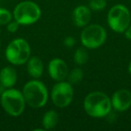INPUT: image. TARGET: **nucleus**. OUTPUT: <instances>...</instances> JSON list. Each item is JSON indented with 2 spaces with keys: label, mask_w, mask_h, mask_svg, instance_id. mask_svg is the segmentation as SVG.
Listing matches in <instances>:
<instances>
[{
  "label": "nucleus",
  "mask_w": 131,
  "mask_h": 131,
  "mask_svg": "<svg viewBox=\"0 0 131 131\" xmlns=\"http://www.w3.org/2000/svg\"><path fill=\"white\" fill-rule=\"evenodd\" d=\"M111 109V98L103 92H92L84 97V110L86 114L92 118H104L109 115Z\"/></svg>",
  "instance_id": "f257e3e1"
},
{
  "label": "nucleus",
  "mask_w": 131,
  "mask_h": 131,
  "mask_svg": "<svg viewBox=\"0 0 131 131\" xmlns=\"http://www.w3.org/2000/svg\"><path fill=\"white\" fill-rule=\"evenodd\" d=\"M22 93L26 105H29L33 109L44 107L49 100V91L47 86L39 79L28 81L24 85Z\"/></svg>",
  "instance_id": "f03ea898"
},
{
  "label": "nucleus",
  "mask_w": 131,
  "mask_h": 131,
  "mask_svg": "<svg viewBox=\"0 0 131 131\" xmlns=\"http://www.w3.org/2000/svg\"><path fill=\"white\" fill-rule=\"evenodd\" d=\"M41 16V9L33 1L25 0L18 3L13 11V18L20 25L34 24Z\"/></svg>",
  "instance_id": "7ed1b4c3"
},
{
  "label": "nucleus",
  "mask_w": 131,
  "mask_h": 131,
  "mask_svg": "<svg viewBox=\"0 0 131 131\" xmlns=\"http://www.w3.org/2000/svg\"><path fill=\"white\" fill-rule=\"evenodd\" d=\"M0 104L8 115L15 118L23 114L26 106L23 93L13 87L3 92L0 97Z\"/></svg>",
  "instance_id": "20e7f679"
},
{
  "label": "nucleus",
  "mask_w": 131,
  "mask_h": 131,
  "mask_svg": "<svg viewBox=\"0 0 131 131\" xmlns=\"http://www.w3.org/2000/svg\"><path fill=\"white\" fill-rule=\"evenodd\" d=\"M31 46L29 42L23 38L13 40L5 50L6 58L10 64L14 66H22L26 64L31 58Z\"/></svg>",
  "instance_id": "39448f33"
},
{
  "label": "nucleus",
  "mask_w": 131,
  "mask_h": 131,
  "mask_svg": "<svg viewBox=\"0 0 131 131\" xmlns=\"http://www.w3.org/2000/svg\"><path fill=\"white\" fill-rule=\"evenodd\" d=\"M107 23L111 31L117 33H124L131 24L130 11L124 5H115L108 12Z\"/></svg>",
  "instance_id": "423d86ee"
},
{
  "label": "nucleus",
  "mask_w": 131,
  "mask_h": 131,
  "mask_svg": "<svg viewBox=\"0 0 131 131\" xmlns=\"http://www.w3.org/2000/svg\"><path fill=\"white\" fill-rule=\"evenodd\" d=\"M107 40V31L103 26L97 24H88L80 33L82 45L87 49H96L102 47Z\"/></svg>",
  "instance_id": "0eeeda50"
},
{
  "label": "nucleus",
  "mask_w": 131,
  "mask_h": 131,
  "mask_svg": "<svg viewBox=\"0 0 131 131\" xmlns=\"http://www.w3.org/2000/svg\"><path fill=\"white\" fill-rule=\"evenodd\" d=\"M51 101L58 108H66L71 104L74 98V89L69 82L59 81L51 89Z\"/></svg>",
  "instance_id": "6e6552de"
},
{
  "label": "nucleus",
  "mask_w": 131,
  "mask_h": 131,
  "mask_svg": "<svg viewBox=\"0 0 131 131\" xmlns=\"http://www.w3.org/2000/svg\"><path fill=\"white\" fill-rule=\"evenodd\" d=\"M68 67L65 60L59 58H52L48 65V73L51 79L56 82L64 81L68 78Z\"/></svg>",
  "instance_id": "1a4fd4ad"
},
{
  "label": "nucleus",
  "mask_w": 131,
  "mask_h": 131,
  "mask_svg": "<svg viewBox=\"0 0 131 131\" xmlns=\"http://www.w3.org/2000/svg\"><path fill=\"white\" fill-rule=\"evenodd\" d=\"M111 106L116 111L124 112L131 107V92L127 89H119L113 93L111 98Z\"/></svg>",
  "instance_id": "9d476101"
},
{
  "label": "nucleus",
  "mask_w": 131,
  "mask_h": 131,
  "mask_svg": "<svg viewBox=\"0 0 131 131\" xmlns=\"http://www.w3.org/2000/svg\"><path fill=\"white\" fill-rule=\"evenodd\" d=\"M92 18V10L89 6H77L72 13V19L77 27L84 28L90 24Z\"/></svg>",
  "instance_id": "9b49d317"
},
{
  "label": "nucleus",
  "mask_w": 131,
  "mask_h": 131,
  "mask_svg": "<svg viewBox=\"0 0 131 131\" xmlns=\"http://www.w3.org/2000/svg\"><path fill=\"white\" fill-rule=\"evenodd\" d=\"M17 72L13 67H5L0 70V84L5 88H12L17 82Z\"/></svg>",
  "instance_id": "f8f14e48"
},
{
  "label": "nucleus",
  "mask_w": 131,
  "mask_h": 131,
  "mask_svg": "<svg viewBox=\"0 0 131 131\" xmlns=\"http://www.w3.org/2000/svg\"><path fill=\"white\" fill-rule=\"evenodd\" d=\"M26 68L30 77L33 79H39L42 77L44 72V64L39 57H31L26 62Z\"/></svg>",
  "instance_id": "ddd939ff"
},
{
  "label": "nucleus",
  "mask_w": 131,
  "mask_h": 131,
  "mask_svg": "<svg viewBox=\"0 0 131 131\" xmlns=\"http://www.w3.org/2000/svg\"><path fill=\"white\" fill-rule=\"evenodd\" d=\"M58 120H59L58 113L56 111L49 110V111H46L43 116H42V119H41L42 127H44L45 130L53 129L58 125Z\"/></svg>",
  "instance_id": "4468645a"
},
{
  "label": "nucleus",
  "mask_w": 131,
  "mask_h": 131,
  "mask_svg": "<svg viewBox=\"0 0 131 131\" xmlns=\"http://www.w3.org/2000/svg\"><path fill=\"white\" fill-rule=\"evenodd\" d=\"M74 61L77 66H83L87 63L89 59V55L85 48H78L74 53Z\"/></svg>",
  "instance_id": "2eb2a0df"
},
{
  "label": "nucleus",
  "mask_w": 131,
  "mask_h": 131,
  "mask_svg": "<svg viewBox=\"0 0 131 131\" xmlns=\"http://www.w3.org/2000/svg\"><path fill=\"white\" fill-rule=\"evenodd\" d=\"M84 78V71L82 68H75L68 72V80L71 84H77L80 83Z\"/></svg>",
  "instance_id": "dca6fc26"
},
{
  "label": "nucleus",
  "mask_w": 131,
  "mask_h": 131,
  "mask_svg": "<svg viewBox=\"0 0 131 131\" xmlns=\"http://www.w3.org/2000/svg\"><path fill=\"white\" fill-rule=\"evenodd\" d=\"M88 6L92 11L100 12L105 9V7L107 6V1L106 0H90Z\"/></svg>",
  "instance_id": "f3484780"
},
{
  "label": "nucleus",
  "mask_w": 131,
  "mask_h": 131,
  "mask_svg": "<svg viewBox=\"0 0 131 131\" xmlns=\"http://www.w3.org/2000/svg\"><path fill=\"white\" fill-rule=\"evenodd\" d=\"M13 19V13L4 7H0V25H6Z\"/></svg>",
  "instance_id": "a211bd4d"
},
{
  "label": "nucleus",
  "mask_w": 131,
  "mask_h": 131,
  "mask_svg": "<svg viewBox=\"0 0 131 131\" xmlns=\"http://www.w3.org/2000/svg\"><path fill=\"white\" fill-rule=\"evenodd\" d=\"M19 26H20V24H18V23L16 22L15 20H12L10 23H8L7 24H6V30H7L9 32L11 33H15V31H17V30L19 29Z\"/></svg>",
  "instance_id": "6ab92c4d"
},
{
  "label": "nucleus",
  "mask_w": 131,
  "mask_h": 131,
  "mask_svg": "<svg viewBox=\"0 0 131 131\" xmlns=\"http://www.w3.org/2000/svg\"><path fill=\"white\" fill-rule=\"evenodd\" d=\"M75 39L72 36H68L64 40V45L68 48H73L75 45Z\"/></svg>",
  "instance_id": "aec40b11"
},
{
  "label": "nucleus",
  "mask_w": 131,
  "mask_h": 131,
  "mask_svg": "<svg viewBox=\"0 0 131 131\" xmlns=\"http://www.w3.org/2000/svg\"><path fill=\"white\" fill-rule=\"evenodd\" d=\"M124 34H125V37L127 40H131V24L127 28V30L124 31Z\"/></svg>",
  "instance_id": "412c9836"
},
{
  "label": "nucleus",
  "mask_w": 131,
  "mask_h": 131,
  "mask_svg": "<svg viewBox=\"0 0 131 131\" xmlns=\"http://www.w3.org/2000/svg\"><path fill=\"white\" fill-rule=\"evenodd\" d=\"M127 70H128L129 75H131V60H130V62H129V64H128V68H127Z\"/></svg>",
  "instance_id": "4be33fe9"
},
{
  "label": "nucleus",
  "mask_w": 131,
  "mask_h": 131,
  "mask_svg": "<svg viewBox=\"0 0 131 131\" xmlns=\"http://www.w3.org/2000/svg\"><path fill=\"white\" fill-rule=\"evenodd\" d=\"M0 48H1V41H0Z\"/></svg>",
  "instance_id": "5701e85b"
},
{
  "label": "nucleus",
  "mask_w": 131,
  "mask_h": 131,
  "mask_svg": "<svg viewBox=\"0 0 131 131\" xmlns=\"http://www.w3.org/2000/svg\"><path fill=\"white\" fill-rule=\"evenodd\" d=\"M0 34H1V29H0Z\"/></svg>",
  "instance_id": "b1692460"
}]
</instances>
